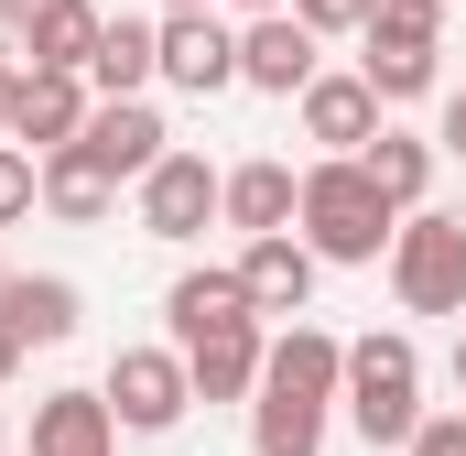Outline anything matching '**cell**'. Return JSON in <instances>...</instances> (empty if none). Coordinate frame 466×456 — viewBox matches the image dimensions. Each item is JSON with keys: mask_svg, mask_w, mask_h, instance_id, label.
Listing matches in <instances>:
<instances>
[{"mask_svg": "<svg viewBox=\"0 0 466 456\" xmlns=\"http://www.w3.org/2000/svg\"><path fill=\"white\" fill-rule=\"evenodd\" d=\"M456 391H466V337H456Z\"/></svg>", "mask_w": 466, "mask_h": 456, "instance_id": "31", "label": "cell"}, {"mask_svg": "<svg viewBox=\"0 0 466 456\" xmlns=\"http://www.w3.org/2000/svg\"><path fill=\"white\" fill-rule=\"evenodd\" d=\"M33 207H44V163H33L22 141H0V228L33 218Z\"/></svg>", "mask_w": 466, "mask_h": 456, "instance_id": "23", "label": "cell"}, {"mask_svg": "<svg viewBox=\"0 0 466 456\" xmlns=\"http://www.w3.org/2000/svg\"><path fill=\"white\" fill-rule=\"evenodd\" d=\"M348 424L369 435V446H412L423 435V347L401 337V326H369V337L348 347Z\"/></svg>", "mask_w": 466, "mask_h": 456, "instance_id": "2", "label": "cell"}, {"mask_svg": "<svg viewBox=\"0 0 466 456\" xmlns=\"http://www.w3.org/2000/svg\"><path fill=\"white\" fill-rule=\"evenodd\" d=\"M11 109H22V77H11V66H0V130H11Z\"/></svg>", "mask_w": 466, "mask_h": 456, "instance_id": "28", "label": "cell"}, {"mask_svg": "<svg viewBox=\"0 0 466 456\" xmlns=\"http://www.w3.org/2000/svg\"><path fill=\"white\" fill-rule=\"evenodd\" d=\"M98 402H109L130 435H163V424H185L196 380H185V358H174V347H119L109 380H98Z\"/></svg>", "mask_w": 466, "mask_h": 456, "instance_id": "4", "label": "cell"}, {"mask_svg": "<svg viewBox=\"0 0 466 456\" xmlns=\"http://www.w3.org/2000/svg\"><path fill=\"white\" fill-rule=\"evenodd\" d=\"M22 358H33V347H22V337H11V326H0V380H11V369H22Z\"/></svg>", "mask_w": 466, "mask_h": 456, "instance_id": "29", "label": "cell"}, {"mask_svg": "<svg viewBox=\"0 0 466 456\" xmlns=\"http://www.w3.org/2000/svg\"><path fill=\"white\" fill-rule=\"evenodd\" d=\"M87 152L109 163L119 185H141V174L174 152V130H163V109H152V98H98V109H87Z\"/></svg>", "mask_w": 466, "mask_h": 456, "instance_id": "9", "label": "cell"}, {"mask_svg": "<svg viewBox=\"0 0 466 456\" xmlns=\"http://www.w3.org/2000/svg\"><path fill=\"white\" fill-rule=\"evenodd\" d=\"M163 11H207V0H163Z\"/></svg>", "mask_w": 466, "mask_h": 456, "instance_id": "32", "label": "cell"}, {"mask_svg": "<svg viewBox=\"0 0 466 456\" xmlns=\"http://www.w3.org/2000/svg\"><path fill=\"white\" fill-rule=\"evenodd\" d=\"M315 272H326V261H315V250H304L293 228H282V239H249V250H238L249 316H293V326H304V305H315Z\"/></svg>", "mask_w": 466, "mask_h": 456, "instance_id": "8", "label": "cell"}, {"mask_svg": "<svg viewBox=\"0 0 466 456\" xmlns=\"http://www.w3.org/2000/svg\"><path fill=\"white\" fill-rule=\"evenodd\" d=\"M358 163H369V185H380L401 218H412V207H423V185H434V141H423V130H390V119H380V141H369Z\"/></svg>", "mask_w": 466, "mask_h": 456, "instance_id": "20", "label": "cell"}, {"mask_svg": "<svg viewBox=\"0 0 466 456\" xmlns=\"http://www.w3.org/2000/svg\"><path fill=\"white\" fill-rule=\"evenodd\" d=\"M390 228H401V207L369 185V163H304V207H293V239L315 250V261H380L390 250Z\"/></svg>", "mask_w": 466, "mask_h": 456, "instance_id": "1", "label": "cell"}, {"mask_svg": "<svg viewBox=\"0 0 466 456\" xmlns=\"http://www.w3.org/2000/svg\"><path fill=\"white\" fill-rule=\"evenodd\" d=\"M218 196H228V174L207 152H163L141 174V239H196V228L218 218Z\"/></svg>", "mask_w": 466, "mask_h": 456, "instance_id": "5", "label": "cell"}, {"mask_svg": "<svg viewBox=\"0 0 466 456\" xmlns=\"http://www.w3.org/2000/svg\"><path fill=\"white\" fill-rule=\"evenodd\" d=\"M238 11H249V22H260V11H293V0H238Z\"/></svg>", "mask_w": 466, "mask_h": 456, "instance_id": "30", "label": "cell"}, {"mask_svg": "<svg viewBox=\"0 0 466 456\" xmlns=\"http://www.w3.org/2000/svg\"><path fill=\"white\" fill-rule=\"evenodd\" d=\"M380 44H445V0H369Z\"/></svg>", "mask_w": 466, "mask_h": 456, "instance_id": "22", "label": "cell"}, {"mask_svg": "<svg viewBox=\"0 0 466 456\" xmlns=\"http://www.w3.org/2000/svg\"><path fill=\"white\" fill-rule=\"evenodd\" d=\"M358 77H369V98H380V109H401V98H434V44H380V33H369Z\"/></svg>", "mask_w": 466, "mask_h": 456, "instance_id": "21", "label": "cell"}, {"mask_svg": "<svg viewBox=\"0 0 466 456\" xmlns=\"http://www.w3.org/2000/svg\"><path fill=\"white\" fill-rule=\"evenodd\" d=\"M44 207H55L66 228H98L119 207V174L87 152V141H66V152H44Z\"/></svg>", "mask_w": 466, "mask_h": 456, "instance_id": "18", "label": "cell"}, {"mask_svg": "<svg viewBox=\"0 0 466 456\" xmlns=\"http://www.w3.org/2000/svg\"><path fill=\"white\" fill-rule=\"evenodd\" d=\"M98 33H109V11H87V0H55L44 22H22V44H33V77H87Z\"/></svg>", "mask_w": 466, "mask_h": 456, "instance_id": "19", "label": "cell"}, {"mask_svg": "<svg viewBox=\"0 0 466 456\" xmlns=\"http://www.w3.org/2000/svg\"><path fill=\"white\" fill-rule=\"evenodd\" d=\"M401 456H466V413H423V435H412Z\"/></svg>", "mask_w": 466, "mask_h": 456, "instance_id": "25", "label": "cell"}, {"mask_svg": "<svg viewBox=\"0 0 466 456\" xmlns=\"http://www.w3.org/2000/svg\"><path fill=\"white\" fill-rule=\"evenodd\" d=\"M0 326L22 347H66L87 326V294L66 283V272H11V294H0Z\"/></svg>", "mask_w": 466, "mask_h": 456, "instance_id": "13", "label": "cell"}, {"mask_svg": "<svg viewBox=\"0 0 466 456\" xmlns=\"http://www.w3.org/2000/svg\"><path fill=\"white\" fill-rule=\"evenodd\" d=\"M434 152H456V163H466V88H445V119H434Z\"/></svg>", "mask_w": 466, "mask_h": 456, "instance_id": "26", "label": "cell"}, {"mask_svg": "<svg viewBox=\"0 0 466 456\" xmlns=\"http://www.w3.org/2000/svg\"><path fill=\"white\" fill-rule=\"evenodd\" d=\"M174 358H185L196 402H249V391H260V358H271V337H260V326H218V337L174 347Z\"/></svg>", "mask_w": 466, "mask_h": 456, "instance_id": "14", "label": "cell"}, {"mask_svg": "<svg viewBox=\"0 0 466 456\" xmlns=\"http://www.w3.org/2000/svg\"><path fill=\"white\" fill-rule=\"evenodd\" d=\"M304 141H326V163H358V152L380 141L369 77H315V88H304Z\"/></svg>", "mask_w": 466, "mask_h": 456, "instance_id": "12", "label": "cell"}, {"mask_svg": "<svg viewBox=\"0 0 466 456\" xmlns=\"http://www.w3.org/2000/svg\"><path fill=\"white\" fill-rule=\"evenodd\" d=\"M0 294H11V261H0Z\"/></svg>", "mask_w": 466, "mask_h": 456, "instance_id": "33", "label": "cell"}, {"mask_svg": "<svg viewBox=\"0 0 466 456\" xmlns=\"http://www.w3.org/2000/svg\"><path fill=\"white\" fill-rule=\"evenodd\" d=\"M293 22L326 44V33H369V0H293Z\"/></svg>", "mask_w": 466, "mask_h": 456, "instance_id": "24", "label": "cell"}, {"mask_svg": "<svg viewBox=\"0 0 466 456\" xmlns=\"http://www.w3.org/2000/svg\"><path fill=\"white\" fill-rule=\"evenodd\" d=\"M44 11H55V0H0V22H11V33H22V22H44Z\"/></svg>", "mask_w": 466, "mask_h": 456, "instance_id": "27", "label": "cell"}, {"mask_svg": "<svg viewBox=\"0 0 466 456\" xmlns=\"http://www.w3.org/2000/svg\"><path fill=\"white\" fill-rule=\"evenodd\" d=\"M163 77V22H130L119 11L109 33H98V55H87V98H141Z\"/></svg>", "mask_w": 466, "mask_h": 456, "instance_id": "16", "label": "cell"}, {"mask_svg": "<svg viewBox=\"0 0 466 456\" xmlns=\"http://www.w3.org/2000/svg\"><path fill=\"white\" fill-rule=\"evenodd\" d=\"M87 109H98V98H87V77H33V66H22V109H11V141L44 163V152L87 141Z\"/></svg>", "mask_w": 466, "mask_h": 456, "instance_id": "10", "label": "cell"}, {"mask_svg": "<svg viewBox=\"0 0 466 456\" xmlns=\"http://www.w3.org/2000/svg\"><path fill=\"white\" fill-rule=\"evenodd\" d=\"M293 207H304V174H293V163H238L228 196H218V218L249 228V239H282V228H293Z\"/></svg>", "mask_w": 466, "mask_h": 456, "instance_id": "17", "label": "cell"}, {"mask_svg": "<svg viewBox=\"0 0 466 456\" xmlns=\"http://www.w3.org/2000/svg\"><path fill=\"white\" fill-rule=\"evenodd\" d=\"M326 66H315V33L293 22V11H260L249 33H238V88H260V98H304Z\"/></svg>", "mask_w": 466, "mask_h": 456, "instance_id": "7", "label": "cell"}, {"mask_svg": "<svg viewBox=\"0 0 466 456\" xmlns=\"http://www.w3.org/2000/svg\"><path fill=\"white\" fill-rule=\"evenodd\" d=\"M445 11H456V0H445Z\"/></svg>", "mask_w": 466, "mask_h": 456, "instance_id": "35", "label": "cell"}, {"mask_svg": "<svg viewBox=\"0 0 466 456\" xmlns=\"http://www.w3.org/2000/svg\"><path fill=\"white\" fill-rule=\"evenodd\" d=\"M33 456H119V413L98 391H44L33 402Z\"/></svg>", "mask_w": 466, "mask_h": 456, "instance_id": "15", "label": "cell"}, {"mask_svg": "<svg viewBox=\"0 0 466 456\" xmlns=\"http://www.w3.org/2000/svg\"><path fill=\"white\" fill-rule=\"evenodd\" d=\"M163 88H185V98L238 88V33L218 11H163Z\"/></svg>", "mask_w": 466, "mask_h": 456, "instance_id": "6", "label": "cell"}, {"mask_svg": "<svg viewBox=\"0 0 466 456\" xmlns=\"http://www.w3.org/2000/svg\"><path fill=\"white\" fill-rule=\"evenodd\" d=\"M390 294L401 316H466V207H412L390 228Z\"/></svg>", "mask_w": 466, "mask_h": 456, "instance_id": "3", "label": "cell"}, {"mask_svg": "<svg viewBox=\"0 0 466 456\" xmlns=\"http://www.w3.org/2000/svg\"><path fill=\"white\" fill-rule=\"evenodd\" d=\"M163 316H174V347L218 337V326H260V316H249V283H238V261H207V272H174Z\"/></svg>", "mask_w": 466, "mask_h": 456, "instance_id": "11", "label": "cell"}, {"mask_svg": "<svg viewBox=\"0 0 466 456\" xmlns=\"http://www.w3.org/2000/svg\"><path fill=\"white\" fill-rule=\"evenodd\" d=\"M0 456H11V424H0Z\"/></svg>", "mask_w": 466, "mask_h": 456, "instance_id": "34", "label": "cell"}]
</instances>
